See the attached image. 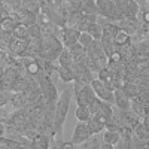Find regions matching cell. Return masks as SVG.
Segmentation results:
<instances>
[{"label":"cell","mask_w":149,"mask_h":149,"mask_svg":"<svg viewBox=\"0 0 149 149\" xmlns=\"http://www.w3.org/2000/svg\"><path fill=\"white\" fill-rule=\"evenodd\" d=\"M29 48V40L27 39H19V37H14L9 46V54L14 57H22L27 54Z\"/></svg>","instance_id":"cell-10"},{"label":"cell","mask_w":149,"mask_h":149,"mask_svg":"<svg viewBox=\"0 0 149 149\" xmlns=\"http://www.w3.org/2000/svg\"><path fill=\"white\" fill-rule=\"evenodd\" d=\"M73 88L67 86V88L63 90L57 98V103H55V113H54V128H52V136H57L61 133L64 125V121L67 116V112L70 107V98H72V93Z\"/></svg>","instance_id":"cell-1"},{"label":"cell","mask_w":149,"mask_h":149,"mask_svg":"<svg viewBox=\"0 0 149 149\" xmlns=\"http://www.w3.org/2000/svg\"><path fill=\"white\" fill-rule=\"evenodd\" d=\"M58 76L61 79V82H73L74 81V70L73 67H67V66H60L58 67Z\"/></svg>","instance_id":"cell-18"},{"label":"cell","mask_w":149,"mask_h":149,"mask_svg":"<svg viewBox=\"0 0 149 149\" xmlns=\"http://www.w3.org/2000/svg\"><path fill=\"white\" fill-rule=\"evenodd\" d=\"M119 140H121V131L119 130H109V128L104 130L102 142H104V143H107V145L115 148L119 143Z\"/></svg>","instance_id":"cell-14"},{"label":"cell","mask_w":149,"mask_h":149,"mask_svg":"<svg viewBox=\"0 0 149 149\" xmlns=\"http://www.w3.org/2000/svg\"><path fill=\"white\" fill-rule=\"evenodd\" d=\"M107 116L103 113L102 110H98L95 112V113L91 115L90 121H88V125L91 128V133L93 134H98V133H102L104 128H106V124H107Z\"/></svg>","instance_id":"cell-7"},{"label":"cell","mask_w":149,"mask_h":149,"mask_svg":"<svg viewBox=\"0 0 149 149\" xmlns=\"http://www.w3.org/2000/svg\"><path fill=\"white\" fill-rule=\"evenodd\" d=\"M79 34H81V31H79L78 29L63 26V27L60 29V40L63 42V45H64L66 48H69L70 45H73V43L78 42Z\"/></svg>","instance_id":"cell-8"},{"label":"cell","mask_w":149,"mask_h":149,"mask_svg":"<svg viewBox=\"0 0 149 149\" xmlns=\"http://www.w3.org/2000/svg\"><path fill=\"white\" fill-rule=\"evenodd\" d=\"M100 24H102V22H100ZM102 27H103V34L110 36V37H113V36H115V33L119 30V26H118L116 22H113V21L103 22V24H102Z\"/></svg>","instance_id":"cell-23"},{"label":"cell","mask_w":149,"mask_h":149,"mask_svg":"<svg viewBox=\"0 0 149 149\" xmlns=\"http://www.w3.org/2000/svg\"><path fill=\"white\" fill-rule=\"evenodd\" d=\"M74 116H76L78 121L88 122L90 118H91V112H90L88 106H78L76 110H74Z\"/></svg>","instance_id":"cell-22"},{"label":"cell","mask_w":149,"mask_h":149,"mask_svg":"<svg viewBox=\"0 0 149 149\" xmlns=\"http://www.w3.org/2000/svg\"><path fill=\"white\" fill-rule=\"evenodd\" d=\"M66 3L70 8V10H79L81 5H82V0H67Z\"/></svg>","instance_id":"cell-31"},{"label":"cell","mask_w":149,"mask_h":149,"mask_svg":"<svg viewBox=\"0 0 149 149\" xmlns=\"http://www.w3.org/2000/svg\"><path fill=\"white\" fill-rule=\"evenodd\" d=\"M5 133H6V125L0 122V137H2V136H5Z\"/></svg>","instance_id":"cell-35"},{"label":"cell","mask_w":149,"mask_h":149,"mask_svg":"<svg viewBox=\"0 0 149 149\" xmlns=\"http://www.w3.org/2000/svg\"><path fill=\"white\" fill-rule=\"evenodd\" d=\"M109 63H119V61H122V54L119 52V49H115L112 54H109Z\"/></svg>","instance_id":"cell-30"},{"label":"cell","mask_w":149,"mask_h":149,"mask_svg":"<svg viewBox=\"0 0 149 149\" xmlns=\"http://www.w3.org/2000/svg\"><path fill=\"white\" fill-rule=\"evenodd\" d=\"M73 91H74V97H76V103L78 106H90L94 98L97 97L91 84H85V85H81L78 82H74V86H73Z\"/></svg>","instance_id":"cell-4"},{"label":"cell","mask_w":149,"mask_h":149,"mask_svg":"<svg viewBox=\"0 0 149 149\" xmlns=\"http://www.w3.org/2000/svg\"><path fill=\"white\" fill-rule=\"evenodd\" d=\"M140 14V22L142 24H149V9H142L139 10Z\"/></svg>","instance_id":"cell-32"},{"label":"cell","mask_w":149,"mask_h":149,"mask_svg":"<svg viewBox=\"0 0 149 149\" xmlns=\"http://www.w3.org/2000/svg\"><path fill=\"white\" fill-rule=\"evenodd\" d=\"M49 146H51V136L40 131H37L30 142V148H36V149H48Z\"/></svg>","instance_id":"cell-11"},{"label":"cell","mask_w":149,"mask_h":149,"mask_svg":"<svg viewBox=\"0 0 149 149\" xmlns=\"http://www.w3.org/2000/svg\"><path fill=\"white\" fill-rule=\"evenodd\" d=\"M84 15H90V14H97V3L95 0H82V5L79 9Z\"/></svg>","instance_id":"cell-21"},{"label":"cell","mask_w":149,"mask_h":149,"mask_svg":"<svg viewBox=\"0 0 149 149\" xmlns=\"http://www.w3.org/2000/svg\"><path fill=\"white\" fill-rule=\"evenodd\" d=\"M142 118H143V119H142L143 125H145V127H146V128L149 130V110H146V113H145V115H143Z\"/></svg>","instance_id":"cell-34"},{"label":"cell","mask_w":149,"mask_h":149,"mask_svg":"<svg viewBox=\"0 0 149 149\" xmlns=\"http://www.w3.org/2000/svg\"><path fill=\"white\" fill-rule=\"evenodd\" d=\"M112 40H113V43H115V46L116 48H121V46H124V45H128V43H131V34H128L125 30H122V29H119L116 33H115V36L112 37Z\"/></svg>","instance_id":"cell-15"},{"label":"cell","mask_w":149,"mask_h":149,"mask_svg":"<svg viewBox=\"0 0 149 149\" xmlns=\"http://www.w3.org/2000/svg\"><path fill=\"white\" fill-rule=\"evenodd\" d=\"M63 42L60 40V37L55 34H46L43 33L40 39V57L46 61H55L60 55V52L63 51Z\"/></svg>","instance_id":"cell-2"},{"label":"cell","mask_w":149,"mask_h":149,"mask_svg":"<svg viewBox=\"0 0 149 149\" xmlns=\"http://www.w3.org/2000/svg\"><path fill=\"white\" fill-rule=\"evenodd\" d=\"M94 40H95L94 37H93L90 33H86V31H81V34H79V39H78V42H79V43H81L85 49H88Z\"/></svg>","instance_id":"cell-26"},{"label":"cell","mask_w":149,"mask_h":149,"mask_svg":"<svg viewBox=\"0 0 149 149\" xmlns=\"http://www.w3.org/2000/svg\"><path fill=\"white\" fill-rule=\"evenodd\" d=\"M113 104L121 110L131 109V98L124 91V88H115L113 90Z\"/></svg>","instance_id":"cell-9"},{"label":"cell","mask_w":149,"mask_h":149,"mask_svg":"<svg viewBox=\"0 0 149 149\" xmlns=\"http://www.w3.org/2000/svg\"><path fill=\"white\" fill-rule=\"evenodd\" d=\"M57 61H58L60 66H67V67H73L74 66V60H73V57H72V54L69 51V48H66V46L63 48V51L60 52Z\"/></svg>","instance_id":"cell-17"},{"label":"cell","mask_w":149,"mask_h":149,"mask_svg":"<svg viewBox=\"0 0 149 149\" xmlns=\"http://www.w3.org/2000/svg\"><path fill=\"white\" fill-rule=\"evenodd\" d=\"M95 3H97V15L100 18L113 22H118L124 18V15L119 12L113 0H95Z\"/></svg>","instance_id":"cell-3"},{"label":"cell","mask_w":149,"mask_h":149,"mask_svg":"<svg viewBox=\"0 0 149 149\" xmlns=\"http://www.w3.org/2000/svg\"><path fill=\"white\" fill-rule=\"evenodd\" d=\"M29 31H30V37H33V39H40V37L43 36L42 27H40L37 22H34V24H31V26H29ZM30 37H29V39H30Z\"/></svg>","instance_id":"cell-27"},{"label":"cell","mask_w":149,"mask_h":149,"mask_svg":"<svg viewBox=\"0 0 149 149\" xmlns=\"http://www.w3.org/2000/svg\"><path fill=\"white\" fill-rule=\"evenodd\" d=\"M93 133H91V128L88 125V122H84V121H78V124L74 125V130H73V134H72V143L74 146H79L81 143H84L88 137H91Z\"/></svg>","instance_id":"cell-6"},{"label":"cell","mask_w":149,"mask_h":149,"mask_svg":"<svg viewBox=\"0 0 149 149\" xmlns=\"http://www.w3.org/2000/svg\"><path fill=\"white\" fill-rule=\"evenodd\" d=\"M91 86H93V90H94V93L98 98H102V100L113 104V90H110L104 81H102L97 76L91 81Z\"/></svg>","instance_id":"cell-5"},{"label":"cell","mask_w":149,"mask_h":149,"mask_svg":"<svg viewBox=\"0 0 149 149\" xmlns=\"http://www.w3.org/2000/svg\"><path fill=\"white\" fill-rule=\"evenodd\" d=\"M55 148H64V149H72L74 148V145L72 142H57L55 143Z\"/></svg>","instance_id":"cell-33"},{"label":"cell","mask_w":149,"mask_h":149,"mask_svg":"<svg viewBox=\"0 0 149 149\" xmlns=\"http://www.w3.org/2000/svg\"><path fill=\"white\" fill-rule=\"evenodd\" d=\"M29 85H30V81L24 76L22 73H19V76L15 79L14 85H12L10 93H22V91H27V90H29Z\"/></svg>","instance_id":"cell-16"},{"label":"cell","mask_w":149,"mask_h":149,"mask_svg":"<svg viewBox=\"0 0 149 149\" xmlns=\"http://www.w3.org/2000/svg\"><path fill=\"white\" fill-rule=\"evenodd\" d=\"M10 91H3V90H0V107H5L6 104L10 103Z\"/></svg>","instance_id":"cell-28"},{"label":"cell","mask_w":149,"mask_h":149,"mask_svg":"<svg viewBox=\"0 0 149 149\" xmlns=\"http://www.w3.org/2000/svg\"><path fill=\"white\" fill-rule=\"evenodd\" d=\"M69 51H70V54H72V57L74 60V63H84V60L86 57V49L79 42L70 45L69 46Z\"/></svg>","instance_id":"cell-13"},{"label":"cell","mask_w":149,"mask_h":149,"mask_svg":"<svg viewBox=\"0 0 149 149\" xmlns=\"http://www.w3.org/2000/svg\"><path fill=\"white\" fill-rule=\"evenodd\" d=\"M14 106V109H22L29 104V93L27 91H22V93H12L10 97V103Z\"/></svg>","instance_id":"cell-12"},{"label":"cell","mask_w":149,"mask_h":149,"mask_svg":"<svg viewBox=\"0 0 149 149\" xmlns=\"http://www.w3.org/2000/svg\"><path fill=\"white\" fill-rule=\"evenodd\" d=\"M14 37L15 36L12 31H0V49L5 52H9V46Z\"/></svg>","instance_id":"cell-19"},{"label":"cell","mask_w":149,"mask_h":149,"mask_svg":"<svg viewBox=\"0 0 149 149\" xmlns=\"http://www.w3.org/2000/svg\"><path fill=\"white\" fill-rule=\"evenodd\" d=\"M103 102H104V100H102V98H98V97H95V98H94V102L88 106V109H90V112H91V115H93V113H95V112H98V110L102 109Z\"/></svg>","instance_id":"cell-29"},{"label":"cell","mask_w":149,"mask_h":149,"mask_svg":"<svg viewBox=\"0 0 149 149\" xmlns=\"http://www.w3.org/2000/svg\"><path fill=\"white\" fill-rule=\"evenodd\" d=\"M0 31H2V26H0Z\"/></svg>","instance_id":"cell-37"},{"label":"cell","mask_w":149,"mask_h":149,"mask_svg":"<svg viewBox=\"0 0 149 149\" xmlns=\"http://www.w3.org/2000/svg\"><path fill=\"white\" fill-rule=\"evenodd\" d=\"M17 19L14 18V17H8V18H5V19H2L0 21V26H2V31H14V29H15V26H17Z\"/></svg>","instance_id":"cell-24"},{"label":"cell","mask_w":149,"mask_h":149,"mask_svg":"<svg viewBox=\"0 0 149 149\" xmlns=\"http://www.w3.org/2000/svg\"><path fill=\"white\" fill-rule=\"evenodd\" d=\"M61 2H67V0H61Z\"/></svg>","instance_id":"cell-36"},{"label":"cell","mask_w":149,"mask_h":149,"mask_svg":"<svg viewBox=\"0 0 149 149\" xmlns=\"http://www.w3.org/2000/svg\"><path fill=\"white\" fill-rule=\"evenodd\" d=\"M12 33H14L15 37H19V39H27L29 40V37H30L29 26L24 24V22H17V26H15V29H14Z\"/></svg>","instance_id":"cell-20"},{"label":"cell","mask_w":149,"mask_h":149,"mask_svg":"<svg viewBox=\"0 0 149 149\" xmlns=\"http://www.w3.org/2000/svg\"><path fill=\"white\" fill-rule=\"evenodd\" d=\"M146 2H148V3H149V0H146Z\"/></svg>","instance_id":"cell-38"},{"label":"cell","mask_w":149,"mask_h":149,"mask_svg":"<svg viewBox=\"0 0 149 149\" xmlns=\"http://www.w3.org/2000/svg\"><path fill=\"white\" fill-rule=\"evenodd\" d=\"M97 134H93L91 137H88L84 143H81L79 145V148H86V149H98L100 148V140H97V137H95Z\"/></svg>","instance_id":"cell-25"}]
</instances>
